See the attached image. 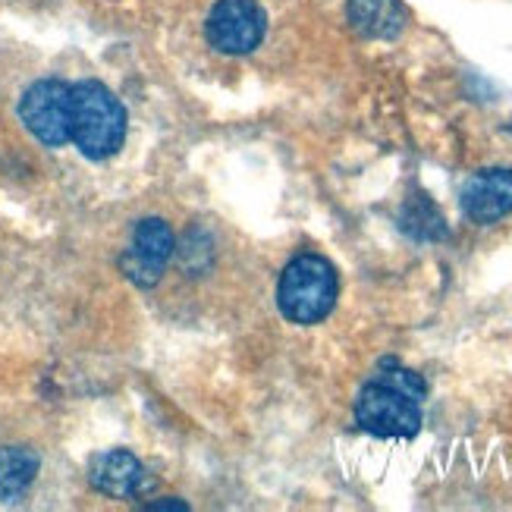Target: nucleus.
<instances>
[{"instance_id":"obj_1","label":"nucleus","mask_w":512,"mask_h":512,"mask_svg":"<svg viewBox=\"0 0 512 512\" xmlns=\"http://www.w3.org/2000/svg\"><path fill=\"white\" fill-rule=\"evenodd\" d=\"M126 107L98 79L70 85V142L88 161H107L126 142Z\"/></svg>"},{"instance_id":"obj_9","label":"nucleus","mask_w":512,"mask_h":512,"mask_svg":"<svg viewBox=\"0 0 512 512\" xmlns=\"http://www.w3.org/2000/svg\"><path fill=\"white\" fill-rule=\"evenodd\" d=\"M346 19L355 35L368 41H393L406 29L403 0H346Z\"/></svg>"},{"instance_id":"obj_11","label":"nucleus","mask_w":512,"mask_h":512,"mask_svg":"<svg viewBox=\"0 0 512 512\" xmlns=\"http://www.w3.org/2000/svg\"><path fill=\"white\" fill-rule=\"evenodd\" d=\"M399 230L415 242H440L450 236L447 220H443L440 208L431 202V195L418 192L399 211Z\"/></svg>"},{"instance_id":"obj_4","label":"nucleus","mask_w":512,"mask_h":512,"mask_svg":"<svg viewBox=\"0 0 512 512\" xmlns=\"http://www.w3.org/2000/svg\"><path fill=\"white\" fill-rule=\"evenodd\" d=\"M267 35V13L258 0H217L205 22V38L217 54H252Z\"/></svg>"},{"instance_id":"obj_6","label":"nucleus","mask_w":512,"mask_h":512,"mask_svg":"<svg viewBox=\"0 0 512 512\" xmlns=\"http://www.w3.org/2000/svg\"><path fill=\"white\" fill-rule=\"evenodd\" d=\"M173 252H176V239L167 220L145 217L136 224V230H132L129 249L120 255V271L136 286L151 289L161 283L164 267L173 258Z\"/></svg>"},{"instance_id":"obj_5","label":"nucleus","mask_w":512,"mask_h":512,"mask_svg":"<svg viewBox=\"0 0 512 512\" xmlns=\"http://www.w3.org/2000/svg\"><path fill=\"white\" fill-rule=\"evenodd\" d=\"M19 120L41 145L63 148L70 142V85L60 79L32 82L19 98Z\"/></svg>"},{"instance_id":"obj_12","label":"nucleus","mask_w":512,"mask_h":512,"mask_svg":"<svg viewBox=\"0 0 512 512\" xmlns=\"http://www.w3.org/2000/svg\"><path fill=\"white\" fill-rule=\"evenodd\" d=\"M145 509H151V512H164V509H173V512H186L189 506H186V503H180V500H161V503H148Z\"/></svg>"},{"instance_id":"obj_7","label":"nucleus","mask_w":512,"mask_h":512,"mask_svg":"<svg viewBox=\"0 0 512 512\" xmlns=\"http://www.w3.org/2000/svg\"><path fill=\"white\" fill-rule=\"evenodd\" d=\"M462 211L472 224L491 227L500 217L512 211V170L509 167H491L472 173L462 186Z\"/></svg>"},{"instance_id":"obj_2","label":"nucleus","mask_w":512,"mask_h":512,"mask_svg":"<svg viewBox=\"0 0 512 512\" xmlns=\"http://www.w3.org/2000/svg\"><path fill=\"white\" fill-rule=\"evenodd\" d=\"M340 296L333 264L321 255H299L286 264L277 286V305L289 324H321Z\"/></svg>"},{"instance_id":"obj_8","label":"nucleus","mask_w":512,"mask_h":512,"mask_svg":"<svg viewBox=\"0 0 512 512\" xmlns=\"http://www.w3.org/2000/svg\"><path fill=\"white\" fill-rule=\"evenodd\" d=\"M88 481H92L98 494L114 500H136L154 487L148 469L129 450L98 453L88 465Z\"/></svg>"},{"instance_id":"obj_3","label":"nucleus","mask_w":512,"mask_h":512,"mask_svg":"<svg viewBox=\"0 0 512 512\" xmlns=\"http://www.w3.org/2000/svg\"><path fill=\"white\" fill-rule=\"evenodd\" d=\"M355 425L374 437L409 440L421 431V403L384 377H374L355 399Z\"/></svg>"},{"instance_id":"obj_10","label":"nucleus","mask_w":512,"mask_h":512,"mask_svg":"<svg viewBox=\"0 0 512 512\" xmlns=\"http://www.w3.org/2000/svg\"><path fill=\"white\" fill-rule=\"evenodd\" d=\"M41 459L29 447H0V503H13L29 491Z\"/></svg>"}]
</instances>
